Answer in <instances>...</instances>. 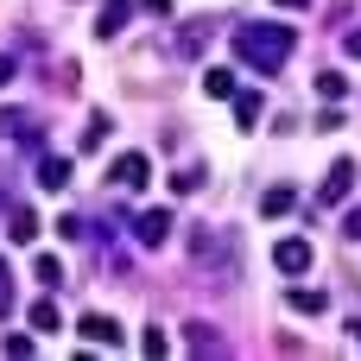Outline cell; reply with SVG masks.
<instances>
[{"instance_id": "obj_1", "label": "cell", "mask_w": 361, "mask_h": 361, "mask_svg": "<svg viewBox=\"0 0 361 361\" xmlns=\"http://www.w3.org/2000/svg\"><path fill=\"white\" fill-rule=\"evenodd\" d=\"M235 57L254 70V76H279L286 70V57L298 51V32L292 25H267V19H254V25H235Z\"/></svg>"}, {"instance_id": "obj_2", "label": "cell", "mask_w": 361, "mask_h": 361, "mask_svg": "<svg viewBox=\"0 0 361 361\" xmlns=\"http://www.w3.org/2000/svg\"><path fill=\"white\" fill-rule=\"evenodd\" d=\"M190 260L216 279V286H235L241 273V247H235V228H197L190 235Z\"/></svg>"}, {"instance_id": "obj_3", "label": "cell", "mask_w": 361, "mask_h": 361, "mask_svg": "<svg viewBox=\"0 0 361 361\" xmlns=\"http://www.w3.org/2000/svg\"><path fill=\"white\" fill-rule=\"evenodd\" d=\"M171 228H178L171 209H140V216H133V241H140V247H165Z\"/></svg>"}, {"instance_id": "obj_4", "label": "cell", "mask_w": 361, "mask_h": 361, "mask_svg": "<svg viewBox=\"0 0 361 361\" xmlns=\"http://www.w3.org/2000/svg\"><path fill=\"white\" fill-rule=\"evenodd\" d=\"M311 260H317V247H311L305 235H286V241H273V267H279V273H311Z\"/></svg>"}, {"instance_id": "obj_5", "label": "cell", "mask_w": 361, "mask_h": 361, "mask_svg": "<svg viewBox=\"0 0 361 361\" xmlns=\"http://www.w3.org/2000/svg\"><path fill=\"white\" fill-rule=\"evenodd\" d=\"M108 178H114L121 190H140V184L152 178V159H146V152H121V159L108 165Z\"/></svg>"}, {"instance_id": "obj_6", "label": "cell", "mask_w": 361, "mask_h": 361, "mask_svg": "<svg viewBox=\"0 0 361 361\" xmlns=\"http://www.w3.org/2000/svg\"><path fill=\"white\" fill-rule=\"evenodd\" d=\"M76 336H82V343H95V349H121V324H114V317H102V311H89V317L76 324Z\"/></svg>"}, {"instance_id": "obj_7", "label": "cell", "mask_w": 361, "mask_h": 361, "mask_svg": "<svg viewBox=\"0 0 361 361\" xmlns=\"http://www.w3.org/2000/svg\"><path fill=\"white\" fill-rule=\"evenodd\" d=\"M133 6H140V0H102V13H95V38H121L127 19H133Z\"/></svg>"}, {"instance_id": "obj_8", "label": "cell", "mask_w": 361, "mask_h": 361, "mask_svg": "<svg viewBox=\"0 0 361 361\" xmlns=\"http://www.w3.org/2000/svg\"><path fill=\"white\" fill-rule=\"evenodd\" d=\"M228 102H235V127H247V133H254V127L267 121V95H260V89H235Z\"/></svg>"}, {"instance_id": "obj_9", "label": "cell", "mask_w": 361, "mask_h": 361, "mask_svg": "<svg viewBox=\"0 0 361 361\" xmlns=\"http://www.w3.org/2000/svg\"><path fill=\"white\" fill-rule=\"evenodd\" d=\"M355 159H336V165H330V178H324V190H317V197H324V203H343V197H349V190H355Z\"/></svg>"}, {"instance_id": "obj_10", "label": "cell", "mask_w": 361, "mask_h": 361, "mask_svg": "<svg viewBox=\"0 0 361 361\" xmlns=\"http://www.w3.org/2000/svg\"><path fill=\"white\" fill-rule=\"evenodd\" d=\"M25 324H32L38 336L63 330V311H57V298H51V292H44V298H32V305H25Z\"/></svg>"}, {"instance_id": "obj_11", "label": "cell", "mask_w": 361, "mask_h": 361, "mask_svg": "<svg viewBox=\"0 0 361 361\" xmlns=\"http://www.w3.org/2000/svg\"><path fill=\"white\" fill-rule=\"evenodd\" d=\"M70 184V152H44L38 159V190H63Z\"/></svg>"}, {"instance_id": "obj_12", "label": "cell", "mask_w": 361, "mask_h": 361, "mask_svg": "<svg viewBox=\"0 0 361 361\" xmlns=\"http://www.w3.org/2000/svg\"><path fill=\"white\" fill-rule=\"evenodd\" d=\"M6 241H19V247L38 241V216H32L25 203H6Z\"/></svg>"}, {"instance_id": "obj_13", "label": "cell", "mask_w": 361, "mask_h": 361, "mask_svg": "<svg viewBox=\"0 0 361 361\" xmlns=\"http://www.w3.org/2000/svg\"><path fill=\"white\" fill-rule=\"evenodd\" d=\"M184 349L190 355H228L222 336H216V324H184Z\"/></svg>"}, {"instance_id": "obj_14", "label": "cell", "mask_w": 361, "mask_h": 361, "mask_svg": "<svg viewBox=\"0 0 361 361\" xmlns=\"http://www.w3.org/2000/svg\"><path fill=\"white\" fill-rule=\"evenodd\" d=\"M0 140H25V146H38V121L19 114V108H0Z\"/></svg>"}, {"instance_id": "obj_15", "label": "cell", "mask_w": 361, "mask_h": 361, "mask_svg": "<svg viewBox=\"0 0 361 361\" xmlns=\"http://www.w3.org/2000/svg\"><path fill=\"white\" fill-rule=\"evenodd\" d=\"M292 203H298V190H292V184H273V190L260 197V216H273V222H279V216H292Z\"/></svg>"}, {"instance_id": "obj_16", "label": "cell", "mask_w": 361, "mask_h": 361, "mask_svg": "<svg viewBox=\"0 0 361 361\" xmlns=\"http://www.w3.org/2000/svg\"><path fill=\"white\" fill-rule=\"evenodd\" d=\"M32 273H38V286H44V292H57V286H63V260H57V254H38V260H32Z\"/></svg>"}, {"instance_id": "obj_17", "label": "cell", "mask_w": 361, "mask_h": 361, "mask_svg": "<svg viewBox=\"0 0 361 361\" xmlns=\"http://www.w3.org/2000/svg\"><path fill=\"white\" fill-rule=\"evenodd\" d=\"M203 95L228 102V95H235V70H203Z\"/></svg>"}, {"instance_id": "obj_18", "label": "cell", "mask_w": 361, "mask_h": 361, "mask_svg": "<svg viewBox=\"0 0 361 361\" xmlns=\"http://www.w3.org/2000/svg\"><path fill=\"white\" fill-rule=\"evenodd\" d=\"M108 133H114V121H108V114H89V127H82V152H102Z\"/></svg>"}, {"instance_id": "obj_19", "label": "cell", "mask_w": 361, "mask_h": 361, "mask_svg": "<svg viewBox=\"0 0 361 361\" xmlns=\"http://www.w3.org/2000/svg\"><path fill=\"white\" fill-rule=\"evenodd\" d=\"M286 305H292V311H305V317H317V311H324V292H311V286H292V292H286Z\"/></svg>"}, {"instance_id": "obj_20", "label": "cell", "mask_w": 361, "mask_h": 361, "mask_svg": "<svg viewBox=\"0 0 361 361\" xmlns=\"http://www.w3.org/2000/svg\"><path fill=\"white\" fill-rule=\"evenodd\" d=\"M317 95H324V102H343V95H349V76H343V70H324V76H317Z\"/></svg>"}, {"instance_id": "obj_21", "label": "cell", "mask_w": 361, "mask_h": 361, "mask_svg": "<svg viewBox=\"0 0 361 361\" xmlns=\"http://www.w3.org/2000/svg\"><path fill=\"white\" fill-rule=\"evenodd\" d=\"M203 44H209V25H184V32H178V51H184V57H197Z\"/></svg>"}, {"instance_id": "obj_22", "label": "cell", "mask_w": 361, "mask_h": 361, "mask_svg": "<svg viewBox=\"0 0 361 361\" xmlns=\"http://www.w3.org/2000/svg\"><path fill=\"white\" fill-rule=\"evenodd\" d=\"M0 355L25 361V355H38V343H32V336H6V343H0Z\"/></svg>"}, {"instance_id": "obj_23", "label": "cell", "mask_w": 361, "mask_h": 361, "mask_svg": "<svg viewBox=\"0 0 361 361\" xmlns=\"http://www.w3.org/2000/svg\"><path fill=\"white\" fill-rule=\"evenodd\" d=\"M343 241H361V203L343 209Z\"/></svg>"}, {"instance_id": "obj_24", "label": "cell", "mask_w": 361, "mask_h": 361, "mask_svg": "<svg viewBox=\"0 0 361 361\" xmlns=\"http://www.w3.org/2000/svg\"><path fill=\"white\" fill-rule=\"evenodd\" d=\"M165 349H171L165 330H146V336H140V355H165Z\"/></svg>"}, {"instance_id": "obj_25", "label": "cell", "mask_w": 361, "mask_h": 361, "mask_svg": "<svg viewBox=\"0 0 361 361\" xmlns=\"http://www.w3.org/2000/svg\"><path fill=\"white\" fill-rule=\"evenodd\" d=\"M197 184H203V171H178V178H171V190H178V197H190Z\"/></svg>"}, {"instance_id": "obj_26", "label": "cell", "mask_w": 361, "mask_h": 361, "mask_svg": "<svg viewBox=\"0 0 361 361\" xmlns=\"http://www.w3.org/2000/svg\"><path fill=\"white\" fill-rule=\"evenodd\" d=\"M13 311V273H6V260H0V317Z\"/></svg>"}, {"instance_id": "obj_27", "label": "cell", "mask_w": 361, "mask_h": 361, "mask_svg": "<svg viewBox=\"0 0 361 361\" xmlns=\"http://www.w3.org/2000/svg\"><path fill=\"white\" fill-rule=\"evenodd\" d=\"M13 76H19V63H13V57H6V51H0V89H6V82H13Z\"/></svg>"}, {"instance_id": "obj_28", "label": "cell", "mask_w": 361, "mask_h": 361, "mask_svg": "<svg viewBox=\"0 0 361 361\" xmlns=\"http://www.w3.org/2000/svg\"><path fill=\"white\" fill-rule=\"evenodd\" d=\"M343 51H349V57L361 63V32H349V38H343Z\"/></svg>"}, {"instance_id": "obj_29", "label": "cell", "mask_w": 361, "mask_h": 361, "mask_svg": "<svg viewBox=\"0 0 361 361\" xmlns=\"http://www.w3.org/2000/svg\"><path fill=\"white\" fill-rule=\"evenodd\" d=\"M273 6H286V13H298V6H311V0H273Z\"/></svg>"}, {"instance_id": "obj_30", "label": "cell", "mask_w": 361, "mask_h": 361, "mask_svg": "<svg viewBox=\"0 0 361 361\" xmlns=\"http://www.w3.org/2000/svg\"><path fill=\"white\" fill-rule=\"evenodd\" d=\"M349 330H355V343H361V324H349Z\"/></svg>"}]
</instances>
